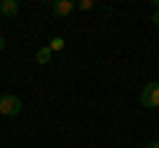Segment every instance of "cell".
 <instances>
[{"instance_id":"cell-7","label":"cell","mask_w":159,"mask_h":148,"mask_svg":"<svg viewBox=\"0 0 159 148\" xmlns=\"http://www.w3.org/2000/svg\"><path fill=\"white\" fill-rule=\"evenodd\" d=\"M93 6H96L93 0H80V3H77V8H82V11H90Z\"/></svg>"},{"instance_id":"cell-9","label":"cell","mask_w":159,"mask_h":148,"mask_svg":"<svg viewBox=\"0 0 159 148\" xmlns=\"http://www.w3.org/2000/svg\"><path fill=\"white\" fill-rule=\"evenodd\" d=\"M146 148H159V140H151V143H148Z\"/></svg>"},{"instance_id":"cell-6","label":"cell","mask_w":159,"mask_h":148,"mask_svg":"<svg viewBox=\"0 0 159 148\" xmlns=\"http://www.w3.org/2000/svg\"><path fill=\"white\" fill-rule=\"evenodd\" d=\"M48 48H51V53H53V50H61V48H64V37H53Z\"/></svg>"},{"instance_id":"cell-3","label":"cell","mask_w":159,"mask_h":148,"mask_svg":"<svg viewBox=\"0 0 159 148\" xmlns=\"http://www.w3.org/2000/svg\"><path fill=\"white\" fill-rule=\"evenodd\" d=\"M74 8H77L74 0H56V3H51V11L56 13V16H69Z\"/></svg>"},{"instance_id":"cell-2","label":"cell","mask_w":159,"mask_h":148,"mask_svg":"<svg viewBox=\"0 0 159 148\" xmlns=\"http://www.w3.org/2000/svg\"><path fill=\"white\" fill-rule=\"evenodd\" d=\"M19 111H21L19 95H0V116H16Z\"/></svg>"},{"instance_id":"cell-1","label":"cell","mask_w":159,"mask_h":148,"mask_svg":"<svg viewBox=\"0 0 159 148\" xmlns=\"http://www.w3.org/2000/svg\"><path fill=\"white\" fill-rule=\"evenodd\" d=\"M141 106L159 108V82H148V85L141 90Z\"/></svg>"},{"instance_id":"cell-8","label":"cell","mask_w":159,"mask_h":148,"mask_svg":"<svg viewBox=\"0 0 159 148\" xmlns=\"http://www.w3.org/2000/svg\"><path fill=\"white\" fill-rule=\"evenodd\" d=\"M151 21H154V27H159V0H157V6H154V13H151Z\"/></svg>"},{"instance_id":"cell-4","label":"cell","mask_w":159,"mask_h":148,"mask_svg":"<svg viewBox=\"0 0 159 148\" xmlns=\"http://www.w3.org/2000/svg\"><path fill=\"white\" fill-rule=\"evenodd\" d=\"M0 13H3V16H16L19 13V3L16 0H0Z\"/></svg>"},{"instance_id":"cell-10","label":"cell","mask_w":159,"mask_h":148,"mask_svg":"<svg viewBox=\"0 0 159 148\" xmlns=\"http://www.w3.org/2000/svg\"><path fill=\"white\" fill-rule=\"evenodd\" d=\"M3 48H6V37H0V50H3Z\"/></svg>"},{"instance_id":"cell-5","label":"cell","mask_w":159,"mask_h":148,"mask_svg":"<svg viewBox=\"0 0 159 148\" xmlns=\"http://www.w3.org/2000/svg\"><path fill=\"white\" fill-rule=\"evenodd\" d=\"M34 58H37V63H48V61H51V48H48V45H45V48H40Z\"/></svg>"}]
</instances>
